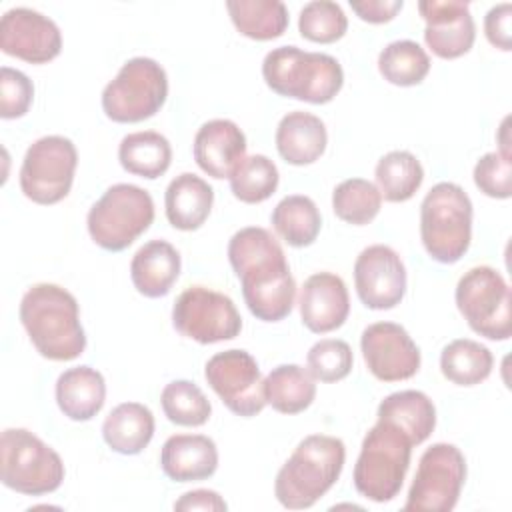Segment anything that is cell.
I'll list each match as a JSON object with an SVG mask.
<instances>
[{"instance_id": "obj_29", "label": "cell", "mask_w": 512, "mask_h": 512, "mask_svg": "<svg viewBox=\"0 0 512 512\" xmlns=\"http://www.w3.org/2000/svg\"><path fill=\"white\" fill-rule=\"evenodd\" d=\"M264 396L280 414H300L316 398V382L308 368L298 364H280L264 378Z\"/></svg>"}, {"instance_id": "obj_23", "label": "cell", "mask_w": 512, "mask_h": 512, "mask_svg": "<svg viewBox=\"0 0 512 512\" xmlns=\"http://www.w3.org/2000/svg\"><path fill=\"white\" fill-rule=\"evenodd\" d=\"M276 150L292 166L314 164L326 150L328 132L324 122L304 110L282 116L276 128Z\"/></svg>"}, {"instance_id": "obj_24", "label": "cell", "mask_w": 512, "mask_h": 512, "mask_svg": "<svg viewBox=\"0 0 512 512\" xmlns=\"http://www.w3.org/2000/svg\"><path fill=\"white\" fill-rule=\"evenodd\" d=\"M214 204V190L212 186L192 174L182 172L178 174L166 188L164 194V208L170 226L182 232L198 230L210 216Z\"/></svg>"}, {"instance_id": "obj_14", "label": "cell", "mask_w": 512, "mask_h": 512, "mask_svg": "<svg viewBox=\"0 0 512 512\" xmlns=\"http://www.w3.org/2000/svg\"><path fill=\"white\" fill-rule=\"evenodd\" d=\"M204 378L236 416L252 418L266 406L258 362L246 350L232 348L214 354L204 366Z\"/></svg>"}, {"instance_id": "obj_9", "label": "cell", "mask_w": 512, "mask_h": 512, "mask_svg": "<svg viewBox=\"0 0 512 512\" xmlns=\"http://www.w3.org/2000/svg\"><path fill=\"white\" fill-rule=\"evenodd\" d=\"M168 96L166 70L146 56L130 58L102 90V110L118 124H136L152 118Z\"/></svg>"}, {"instance_id": "obj_2", "label": "cell", "mask_w": 512, "mask_h": 512, "mask_svg": "<svg viewBox=\"0 0 512 512\" xmlns=\"http://www.w3.org/2000/svg\"><path fill=\"white\" fill-rule=\"evenodd\" d=\"M20 322L38 354L48 360L70 362L86 350L78 302L58 284L30 286L20 300Z\"/></svg>"}, {"instance_id": "obj_3", "label": "cell", "mask_w": 512, "mask_h": 512, "mask_svg": "<svg viewBox=\"0 0 512 512\" xmlns=\"http://www.w3.org/2000/svg\"><path fill=\"white\" fill-rule=\"evenodd\" d=\"M346 446L328 434H310L294 448L274 480V496L288 510L314 506L340 478Z\"/></svg>"}, {"instance_id": "obj_15", "label": "cell", "mask_w": 512, "mask_h": 512, "mask_svg": "<svg viewBox=\"0 0 512 512\" xmlns=\"http://www.w3.org/2000/svg\"><path fill=\"white\" fill-rule=\"evenodd\" d=\"M360 350L368 372L380 382H400L420 370V348L404 326L374 322L360 336Z\"/></svg>"}, {"instance_id": "obj_27", "label": "cell", "mask_w": 512, "mask_h": 512, "mask_svg": "<svg viewBox=\"0 0 512 512\" xmlns=\"http://www.w3.org/2000/svg\"><path fill=\"white\" fill-rule=\"evenodd\" d=\"M120 166L134 176L156 180L172 164V146L166 136L154 130L126 134L118 146Z\"/></svg>"}, {"instance_id": "obj_44", "label": "cell", "mask_w": 512, "mask_h": 512, "mask_svg": "<svg viewBox=\"0 0 512 512\" xmlns=\"http://www.w3.org/2000/svg\"><path fill=\"white\" fill-rule=\"evenodd\" d=\"M226 508H228V504L224 502V498L218 492L206 490V488L190 490V492L182 494L174 502V510H212V512H224Z\"/></svg>"}, {"instance_id": "obj_11", "label": "cell", "mask_w": 512, "mask_h": 512, "mask_svg": "<svg viewBox=\"0 0 512 512\" xmlns=\"http://www.w3.org/2000/svg\"><path fill=\"white\" fill-rule=\"evenodd\" d=\"M78 152L70 138L50 134L34 140L22 160L18 182L22 194L34 204L52 206L72 188Z\"/></svg>"}, {"instance_id": "obj_41", "label": "cell", "mask_w": 512, "mask_h": 512, "mask_svg": "<svg viewBox=\"0 0 512 512\" xmlns=\"http://www.w3.org/2000/svg\"><path fill=\"white\" fill-rule=\"evenodd\" d=\"M34 100L32 80L10 66H2L0 70V116L4 120L22 118Z\"/></svg>"}, {"instance_id": "obj_5", "label": "cell", "mask_w": 512, "mask_h": 512, "mask_svg": "<svg viewBox=\"0 0 512 512\" xmlns=\"http://www.w3.org/2000/svg\"><path fill=\"white\" fill-rule=\"evenodd\" d=\"M412 446V438L400 426L378 418L366 432L354 466L356 490L372 502L394 500L404 484Z\"/></svg>"}, {"instance_id": "obj_33", "label": "cell", "mask_w": 512, "mask_h": 512, "mask_svg": "<svg viewBox=\"0 0 512 512\" xmlns=\"http://www.w3.org/2000/svg\"><path fill=\"white\" fill-rule=\"evenodd\" d=\"M374 176H376V186L384 200L406 202L422 186L424 168L412 152L392 150L378 160L374 168Z\"/></svg>"}, {"instance_id": "obj_8", "label": "cell", "mask_w": 512, "mask_h": 512, "mask_svg": "<svg viewBox=\"0 0 512 512\" xmlns=\"http://www.w3.org/2000/svg\"><path fill=\"white\" fill-rule=\"evenodd\" d=\"M0 480L26 496L50 494L64 480V462L30 430L6 428L0 438Z\"/></svg>"}, {"instance_id": "obj_40", "label": "cell", "mask_w": 512, "mask_h": 512, "mask_svg": "<svg viewBox=\"0 0 512 512\" xmlns=\"http://www.w3.org/2000/svg\"><path fill=\"white\" fill-rule=\"evenodd\" d=\"M476 188L498 200L512 196V160L500 152H488L474 166Z\"/></svg>"}, {"instance_id": "obj_25", "label": "cell", "mask_w": 512, "mask_h": 512, "mask_svg": "<svg viewBox=\"0 0 512 512\" xmlns=\"http://www.w3.org/2000/svg\"><path fill=\"white\" fill-rule=\"evenodd\" d=\"M106 402L104 376L92 366H74L56 380V404L60 412L74 420H92Z\"/></svg>"}, {"instance_id": "obj_36", "label": "cell", "mask_w": 512, "mask_h": 512, "mask_svg": "<svg viewBox=\"0 0 512 512\" xmlns=\"http://www.w3.org/2000/svg\"><path fill=\"white\" fill-rule=\"evenodd\" d=\"M228 180L234 198L244 204H260L276 192L280 174L268 156L252 154L236 166Z\"/></svg>"}, {"instance_id": "obj_21", "label": "cell", "mask_w": 512, "mask_h": 512, "mask_svg": "<svg viewBox=\"0 0 512 512\" xmlns=\"http://www.w3.org/2000/svg\"><path fill=\"white\" fill-rule=\"evenodd\" d=\"M160 468L174 482H198L218 468V448L204 434H174L160 450Z\"/></svg>"}, {"instance_id": "obj_28", "label": "cell", "mask_w": 512, "mask_h": 512, "mask_svg": "<svg viewBox=\"0 0 512 512\" xmlns=\"http://www.w3.org/2000/svg\"><path fill=\"white\" fill-rule=\"evenodd\" d=\"M378 418L400 426L418 446L434 432L436 408L424 392L400 390L388 394L378 404Z\"/></svg>"}, {"instance_id": "obj_34", "label": "cell", "mask_w": 512, "mask_h": 512, "mask_svg": "<svg viewBox=\"0 0 512 512\" xmlns=\"http://www.w3.org/2000/svg\"><path fill=\"white\" fill-rule=\"evenodd\" d=\"M378 70L394 86H416L428 76L430 58L418 42L396 40L380 52Z\"/></svg>"}, {"instance_id": "obj_42", "label": "cell", "mask_w": 512, "mask_h": 512, "mask_svg": "<svg viewBox=\"0 0 512 512\" xmlns=\"http://www.w3.org/2000/svg\"><path fill=\"white\" fill-rule=\"evenodd\" d=\"M510 20H512V6L508 2L496 4L484 16V34L494 48L504 52L512 50V36H510Z\"/></svg>"}, {"instance_id": "obj_18", "label": "cell", "mask_w": 512, "mask_h": 512, "mask_svg": "<svg viewBox=\"0 0 512 512\" xmlns=\"http://www.w3.org/2000/svg\"><path fill=\"white\" fill-rule=\"evenodd\" d=\"M418 12L426 22L424 42L438 58L454 60L474 46L476 26L468 2L422 0Z\"/></svg>"}, {"instance_id": "obj_30", "label": "cell", "mask_w": 512, "mask_h": 512, "mask_svg": "<svg viewBox=\"0 0 512 512\" xmlns=\"http://www.w3.org/2000/svg\"><path fill=\"white\" fill-rule=\"evenodd\" d=\"M270 222L276 234L292 248L314 244L322 228V216L316 202L304 194L284 196L274 206Z\"/></svg>"}, {"instance_id": "obj_31", "label": "cell", "mask_w": 512, "mask_h": 512, "mask_svg": "<svg viewBox=\"0 0 512 512\" xmlns=\"http://www.w3.org/2000/svg\"><path fill=\"white\" fill-rule=\"evenodd\" d=\"M226 10L236 30L250 40H274L288 28V10L280 0H228Z\"/></svg>"}, {"instance_id": "obj_26", "label": "cell", "mask_w": 512, "mask_h": 512, "mask_svg": "<svg viewBox=\"0 0 512 512\" xmlns=\"http://www.w3.org/2000/svg\"><path fill=\"white\" fill-rule=\"evenodd\" d=\"M154 414L140 402H122L102 422V438L118 454H140L154 436Z\"/></svg>"}, {"instance_id": "obj_43", "label": "cell", "mask_w": 512, "mask_h": 512, "mask_svg": "<svg viewBox=\"0 0 512 512\" xmlns=\"http://www.w3.org/2000/svg\"><path fill=\"white\" fill-rule=\"evenodd\" d=\"M402 6V0H350V8L356 12V16L370 24L390 22L402 10Z\"/></svg>"}, {"instance_id": "obj_17", "label": "cell", "mask_w": 512, "mask_h": 512, "mask_svg": "<svg viewBox=\"0 0 512 512\" xmlns=\"http://www.w3.org/2000/svg\"><path fill=\"white\" fill-rule=\"evenodd\" d=\"M0 48L4 54L30 64H46L62 50L56 22L32 8H10L0 20Z\"/></svg>"}, {"instance_id": "obj_10", "label": "cell", "mask_w": 512, "mask_h": 512, "mask_svg": "<svg viewBox=\"0 0 512 512\" xmlns=\"http://www.w3.org/2000/svg\"><path fill=\"white\" fill-rule=\"evenodd\" d=\"M456 306L468 326L488 340L512 336V296L504 276L492 266H474L456 284Z\"/></svg>"}, {"instance_id": "obj_37", "label": "cell", "mask_w": 512, "mask_h": 512, "mask_svg": "<svg viewBox=\"0 0 512 512\" xmlns=\"http://www.w3.org/2000/svg\"><path fill=\"white\" fill-rule=\"evenodd\" d=\"M164 416L178 426H202L212 414V404L202 388L190 380H174L160 394Z\"/></svg>"}, {"instance_id": "obj_1", "label": "cell", "mask_w": 512, "mask_h": 512, "mask_svg": "<svg viewBox=\"0 0 512 512\" xmlns=\"http://www.w3.org/2000/svg\"><path fill=\"white\" fill-rule=\"evenodd\" d=\"M228 260L240 278L248 310L262 322L284 320L296 300V282L280 242L260 226L240 228L228 242Z\"/></svg>"}, {"instance_id": "obj_38", "label": "cell", "mask_w": 512, "mask_h": 512, "mask_svg": "<svg viewBox=\"0 0 512 512\" xmlns=\"http://www.w3.org/2000/svg\"><path fill=\"white\" fill-rule=\"evenodd\" d=\"M300 36L316 44H332L348 30V18L340 4L330 0H314L304 4L298 16Z\"/></svg>"}, {"instance_id": "obj_4", "label": "cell", "mask_w": 512, "mask_h": 512, "mask_svg": "<svg viewBox=\"0 0 512 512\" xmlns=\"http://www.w3.org/2000/svg\"><path fill=\"white\" fill-rule=\"evenodd\" d=\"M262 76L278 96L310 104H328L344 84V70L334 56L298 46L272 48L264 56Z\"/></svg>"}, {"instance_id": "obj_6", "label": "cell", "mask_w": 512, "mask_h": 512, "mask_svg": "<svg viewBox=\"0 0 512 512\" xmlns=\"http://www.w3.org/2000/svg\"><path fill=\"white\" fill-rule=\"evenodd\" d=\"M472 200L454 182L434 184L420 204V238L440 264L458 262L472 240Z\"/></svg>"}, {"instance_id": "obj_7", "label": "cell", "mask_w": 512, "mask_h": 512, "mask_svg": "<svg viewBox=\"0 0 512 512\" xmlns=\"http://www.w3.org/2000/svg\"><path fill=\"white\" fill-rule=\"evenodd\" d=\"M152 222L154 200L150 192L128 182L110 186L86 216L92 242L108 252L126 250Z\"/></svg>"}, {"instance_id": "obj_13", "label": "cell", "mask_w": 512, "mask_h": 512, "mask_svg": "<svg viewBox=\"0 0 512 512\" xmlns=\"http://www.w3.org/2000/svg\"><path fill=\"white\" fill-rule=\"evenodd\" d=\"M172 324L198 344L232 340L242 330V318L232 298L206 286H190L180 292L172 306Z\"/></svg>"}, {"instance_id": "obj_35", "label": "cell", "mask_w": 512, "mask_h": 512, "mask_svg": "<svg viewBox=\"0 0 512 512\" xmlns=\"http://www.w3.org/2000/svg\"><path fill=\"white\" fill-rule=\"evenodd\" d=\"M382 208V194L376 184L364 178L342 180L332 192L334 214L352 226L370 224Z\"/></svg>"}, {"instance_id": "obj_16", "label": "cell", "mask_w": 512, "mask_h": 512, "mask_svg": "<svg viewBox=\"0 0 512 512\" xmlns=\"http://www.w3.org/2000/svg\"><path fill=\"white\" fill-rule=\"evenodd\" d=\"M354 288L370 310H390L406 294V268L400 254L386 244L364 248L354 262Z\"/></svg>"}, {"instance_id": "obj_39", "label": "cell", "mask_w": 512, "mask_h": 512, "mask_svg": "<svg viewBox=\"0 0 512 512\" xmlns=\"http://www.w3.org/2000/svg\"><path fill=\"white\" fill-rule=\"evenodd\" d=\"M354 364V354L348 342L338 338L318 340L306 354L308 372L320 382H340L344 380Z\"/></svg>"}, {"instance_id": "obj_19", "label": "cell", "mask_w": 512, "mask_h": 512, "mask_svg": "<svg viewBox=\"0 0 512 512\" xmlns=\"http://www.w3.org/2000/svg\"><path fill=\"white\" fill-rule=\"evenodd\" d=\"M298 308L302 324L314 334L340 328L350 314V296L344 280L334 272H316L300 288Z\"/></svg>"}, {"instance_id": "obj_12", "label": "cell", "mask_w": 512, "mask_h": 512, "mask_svg": "<svg viewBox=\"0 0 512 512\" xmlns=\"http://www.w3.org/2000/svg\"><path fill=\"white\" fill-rule=\"evenodd\" d=\"M466 480V458L458 446L436 442L420 456L406 512H450L458 504Z\"/></svg>"}, {"instance_id": "obj_32", "label": "cell", "mask_w": 512, "mask_h": 512, "mask_svg": "<svg viewBox=\"0 0 512 512\" xmlns=\"http://www.w3.org/2000/svg\"><path fill=\"white\" fill-rule=\"evenodd\" d=\"M492 366V352L470 338L452 340L440 354L442 376L456 386H476L484 382L490 376Z\"/></svg>"}, {"instance_id": "obj_22", "label": "cell", "mask_w": 512, "mask_h": 512, "mask_svg": "<svg viewBox=\"0 0 512 512\" xmlns=\"http://www.w3.org/2000/svg\"><path fill=\"white\" fill-rule=\"evenodd\" d=\"M182 260L178 250L166 240H150L138 248L130 262L134 288L146 298L166 296L180 276Z\"/></svg>"}, {"instance_id": "obj_20", "label": "cell", "mask_w": 512, "mask_h": 512, "mask_svg": "<svg viewBox=\"0 0 512 512\" xmlns=\"http://www.w3.org/2000/svg\"><path fill=\"white\" fill-rule=\"evenodd\" d=\"M196 164L208 176L230 178L236 166L246 158V136L240 126L228 118L204 122L192 144Z\"/></svg>"}]
</instances>
